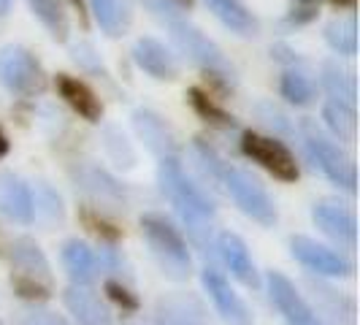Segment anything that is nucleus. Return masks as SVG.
<instances>
[{
  "label": "nucleus",
  "instance_id": "nucleus-16",
  "mask_svg": "<svg viewBox=\"0 0 360 325\" xmlns=\"http://www.w3.org/2000/svg\"><path fill=\"white\" fill-rule=\"evenodd\" d=\"M133 60L136 65L146 71L152 79H160V82H174L179 76V63H176V54L171 52L162 41L158 38H139L136 46H133Z\"/></svg>",
  "mask_w": 360,
  "mask_h": 325
},
{
  "label": "nucleus",
  "instance_id": "nucleus-17",
  "mask_svg": "<svg viewBox=\"0 0 360 325\" xmlns=\"http://www.w3.org/2000/svg\"><path fill=\"white\" fill-rule=\"evenodd\" d=\"M214 250L219 253L222 263L228 266V271L233 274L241 285H247V288H252V290L260 288V276H257V269H255V260L241 236L231 234V231L219 234L217 236Z\"/></svg>",
  "mask_w": 360,
  "mask_h": 325
},
{
  "label": "nucleus",
  "instance_id": "nucleus-31",
  "mask_svg": "<svg viewBox=\"0 0 360 325\" xmlns=\"http://www.w3.org/2000/svg\"><path fill=\"white\" fill-rule=\"evenodd\" d=\"M33 217H38L44 225H54V222H63L65 209H63V198L60 193L49 187L46 181H41L36 187V200H33Z\"/></svg>",
  "mask_w": 360,
  "mask_h": 325
},
{
  "label": "nucleus",
  "instance_id": "nucleus-18",
  "mask_svg": "<svg viewBox=\"0 0 360 325\" xmlns=\"http://www.w3.org/2000/svg\"><path fill=\"white\" fill-rule=\"evenodd\" d=\"M0 215L19 225L33 222V193L11 171H0Z\"/></svg>",
  "mask_w": 360,
  "mask_h": 325
},
{
  "label": "nucleus",
  "instance_id": "nucleus-22",
  "mask_svg": "<svg viewBox=\"0 0 360 325\" xmlns=\"http://www.w3.org/2000/svg\"><path fill=\"white\" fill-rule=\"evenodd\" d=\"M311 293H314V314H323L330 325H352L355 323V304L349 298H344L342 293H336L333 288H328L323 282H314V279H307Z\"/></svg>",
  "mask_w": 360,
  "mask_h": 325
},
{
  "label": "nucleus",
  "instance_id": "nucleus-14",
  "mask_svg": "<svg viewBox=\"0 0 360 325\" xmlns=\"http://www.w3.org/2000/svg\"><path fill=\"white\" fill-rule=\"evenodd\" d=\"M155 325H212L195 293H165L155 304Z\"/></svg>",
  "mask_w": 360,
  "mask_h": 325
},
{
  "label": "nucleus",
  "instance_id": "nucleus-23",
  "mask_svg": "<svg viewBox=\"0 0 360 325\" xmlns=\"http://www.w3.org/2000/svg\"><path fill=\"white\" fill-rule=\"evenodd\" d=\"M203 3H206L209 11H212L225 27H231L233 33L247 36V38L257 36L260 22H257V17H255L241 0H203Z\"/></svg>",
  "mask_w": 360,
  "mask_h": 325
},
{
  "label": "nucleus",
  "instance_id": "nucleus-25",
  "mask_svg": "<svg viewBox=\"0 0 360 325\" xmlns=\"http://www.w3.org/2000/svg\"><path fill=\"white\" fill-rule=\"evenodd\" d=\"M30 11L36 14V19L49 30V36L54 41H68L71 36V19H68V8L65 0H27Z\"/></svg>",
  "mask_w": 360,
  "mask_h": 325
},
{
  "label": "nucleus",
  "instance_id": "nucleus-6",
  "mask_svg": "<svg viewBox=\"0 0 360 325\" xmlns=\"http://www.w3.org/2000/svg\"><path fill=\"white\" fill-rule=\"evenodd\" d=\"M219 184H222L225 193L236 200V206L247 217H252L255 222L271 228V225L279 219V212H276L274 198L266 193V187L255 179L250 171L225 162L222 171H219Z\"/></svg>",
  "mask_w": 360,
  "mask_h": 325
},
{
  "label": "nucleus",
  "instance_id": "nucleus-39",
  "mask_svg": "<svg viewBox=\"0 0 360 325\" xmlns=\"http://www.w3.org/2000/svg\"><path fill=\"white\" fill-rule=\"evenodd\" d=\"M330 3L339 8H355V0H330Z\"/></svg>",
  "mask_w": 360,
  "mask_h": 325
},
{
  "label": "nucleus",
  "instance_id": "nucleus-12",
  "mask_svg": "<svg viewBox=\"0 0 360 325\" xmlns=\"http://www.w3.org/2000/svg\"><path fill=\"white\" fill-rule=\"evenodd\" d=\"M73 181L76 187L92 198L98 206H114V209H122L125 206V187L114 179L111 174H106L103 168L92 165V162H79L73 168Z\"/></svg>",
  "mask_w": 360,
  "mask_h": 325
},
{
  "label": "nucleus",
  "instance_id": "nucleus-2",
  "mask_svg": "<svg viewBox=\"0 0 360 325\" xmlns=\"http://www.w3.org/2000/svg\"><path fill=\"white\" fill-rule=\"evenodd\" d=\"M298 133H301V141H304V149H307V158L311 160V165L320 168L336 187H342L347 193H355L358 190L355 162L333 141V136H328L314 120H301Z\"/></svg>",
  "mask_w": 360,
  "mask_h": 325
},
{
  "label": "nucleus",
  "instance_id": "nucleus-13",
  "mask_svg": "<svg viewBox=\"0 0 360 325\" xmlns=\"http://www.w3.org/2000/svg\"><path fill=\"white\" fill-rule=\"evenodd\" d=\"M203 290L209 293V298L214 301L219 317L228 325H252V312L244 304V298L231 288V282L219 274L217 269H203L200 274Z\"/></svg>",
  "mask_w": 360,
  "mask_h": 325
},
{
  "label": "nucleus",
  "instance_id": "nucleus-3",
  "mask_svg": "<svg viewBox=\"0 0 360 325\" xmlns=\"http://www.w3.org/2000/svg\"><path fill=\"white\" fill-rule=\"evenodd\" d=\"M141 234L149 244L155 263L160 266V271L168 279L184 282L193 274V257L187 250V241L171 225V219H165L162 215H144L141 217Z\"/></svg>",
  "mask_w": 360,
  "mask_h": 325
},
{
  "label": "nucleus",
  "instance_id": "nucleus-11",
  "mask_svg": "<svg viewBox=\"0 0 360 325\" xmlns=\"http://www.w3.org/2000/svg\"><path fill=\"white\" fill-rule=\"evenodd\" d=\"M311 219L336 244H342L347 250H355V244H358V219H355L349 206H344L339 200H317L311 206Z\"/></svg>",
  "mask_w": 360,
  "mask_h": 325
},
{
  "label": "nucleus",
  "instance_id": "nucleus-4",
  "mask_svg": "<svg viewBox=\"0 0 360 325\" xmlns=\"http://www.w3.org/2000/svg\"><path fill=\"white\" fill-rule=\"evenodd\" d=\"M171 30V41L193 65H198L206 76H212L222 87H233L236 84V71L228 63V57L217 46L206 33H200L195 25L184 22V19H171L168 22Z\"/></svg>",
  "mask_w": 360,
  "mask_h": 325
},
{
  "label": "nucleus",
  "instance_id": "nucleus-5",
  "mask_svg": "<svg viewBox=\"0 0 360 325\" xmlns=\"http://www.w3.org/2000/svg\"><path fill=\"white\" fill-rule=\"evenodd\" d=\"M11 285L27 301H46L54 293V276L44 250L33 238L22 236L11 244Z\"/></svg>",
  "mask_w": 360,
  "mask_h": 325
},
{
  "label": "nucleus",
  "instance_id": "nucleus-41",
  "mask_svg": "<svg viewBox=\"0 0 360 325\" xmlns=\"http://www.w3.org/2000/svg\"><path fill=\"white\" fill-rule=\"evenodd\" d=\"M8 8H11V0H0V17L8 14Z\"/></svg>",
  "mask_w": 360,
  "mask_h": 325
},
{
  "label": "nucleus",
  "instance_id": "nucleus-42",
  "mask_svg": "<svg viewBox=\"0 0 360 325\" xmlns=\"http://www.w3.org/2000/svg\"><path fill=\"white\" fill-rule=\"evenodd\" d=\"M0 325H3V323H0Z\"/></svg>",
  "mask_w": 360,
  "mask_h": 325
},
{
  "label": "nucleus",
  "instance_id": "nucleus-9",
  "mask_svg": "<svg viewBox=\"0 0 360 325\" xmlns=\"http://www.w3.org/2000/svg\"><path fill=\"white\" fill-rule=\"evenodd\" d=\"M269 285L271 304L279 309L285 325H323V320L314 314V309L309 307V301L301 295V290L290 282L285 274L271 271L266 276Z\"/></svg>",
  "mask_w": 360,
  "mask_h": 325
},
{
  "label": "nucleus",
  "instance_id": "nucleus-40",
  "mask_svg": "<svg viewBox=\"0 0 360 325\" xmlns=\"http://www.w3.org/2000/svg\"><path fill=\"white\" fill-rule=\"evenodd\" d=\"M6 152H8V139H6V133L0 130V158H3Z\"/></svg>",
  "mask_w": 360,
  "mask_h": 325
},
{
  "label": "nucleus",
  "instance_id": "nucleus-21",
  "mask_svg": "<svg viewBox=\"0 0 360 325\" xmlns=\"http://www.w3.org/2000/svg\"><path fill=\"white\" fill-rule=\"evenodd\" d=\"M63 266L68 271L73 285H87L90 288L92 282L98 279L101 260H98V255L92 253L84 241L71 238V241L63 244Z\"/></svg>",
  "mask_w": 360,
  "mask_h": 325
},
{
  "label": "nucleus",
  "instance_id": "nucleus-8",
  "mask_svg": "<svg viewBox=\"0 0 360 325\" xmlns=\"http://www.w3.org/2000/svg\"><path fill=\"white\" fill-rule=\"evenodd\" d=\"M241 152H244L250 160L257 162V165H263L274 179L295 181L298 177H301L298 162H295V155H292L276 136L271 139V136H260V133L247 130V133L241 136Z\"/></svg>",
  "mask_w": 360,
  "mask_h": 325
},
{
  "label": "nucleus",
  "instance_id": "nucleus-29",
  "mask_svg": "<svg viewBox=\"0 0 360 325\" xmlns=\"http://www.w3.org/2000/svg\"><path fill=\"white\" fill-rule=\"evenodd\" d=\"M187 103L193 106V111L200 120H206L209 125L219 127V130H233L236 120L225 111L222 106H217L214 98H209V92H203L200 87H190L187 90Z\"/></svg>",
  "mask_w": 360,
  "mask_h": 325
},
{
  "label": "nucleus",
  "instance_id": "nucleus-26",
  "mask_svg": "<svg viewBox=\"0 0 360 325\" xmlns=\"http://www.w3.org/2000/svg\"><path fill=\"white\" fill-rule=\"evenodd\" d=\"M323 87L328 92L330 101L344 103V106H352L358 103V84H355V76L349 71L339 68V63H323Z\"/></svg>",
  "mask_w": 360,
  "mask_h": 325
},
{
  "label": "nucleus",
  "instance_id": "nucleus-10",
  "mask_svg": "<svg viewBox=\"0 0 360 325\" xmlns=\"http://www.w3.org/2000/svg\"><path fill=\"white\" fill-rule=\"evenodd\" d=\"M290 253L292 257L307 266L314 274H323V276H352V263L339 255L336 250L325 247L320 241L309 238V236H292L290 238Z\"/></svg>",
  "mask_w": 360,
  "mask_h": 325
},
{
  "label": "nucleus",
  "instance_id": "nucleus-19",
  "mask_svg": "<svg viewBox=\"0 0 360 325\" xmlns=\"http://www.w3.org/2000/svg\"><path fill=\"white\" fill-rule=\"evenodd\" d=\"M54 84H57L60 98H63L82 120H87V122H101V117H103V103H101V98L90 90V84H84L82 79L68 76V73H57Z\"/></svg>",
  "mask_w": 360,
  "mask_h": 325
},
{
  "label": "nucleus",
  "instance_id": "nucleus-32",
  "mask_svg": "<svg viewBox=\"0 0 360 325\" xmlns=\"http://www.w3.org/2000/svg\"><path fill=\"white\" fill-rule=\"evenodd\" d=\"M106 152H108V158L117 162V165L133 168V162H136V152H133V146L127 144L125 136H122L120 130H114V127H108L106 130Z\"/></svg>",
  "mask_w": 360,
  "mask_h": 325
},
{
  "label": "nucleus",
  "instance_id": "nucleus-35",
  "mask_svg": "<svg viewBox=\"0 0 360 325\" xmlns=\"http://www.w3.org/2000/svg\"><path fill=\"white\" fill-rule=\"evenodd\" d=\"M317 17V0H292V8L288 14L290 25H307Z\"/></svg>",
  "mask_w": 360,
  "mask_h": 325
},
{
  "label": "nucleus",
  "instance_id": "nucleus-37",
  "mask_svg": "<svg viewBox=\"0 0 360 325\" xmlns=\"http://www.w3.org/2000/svg\"><path fill=\"white\" fill-rule=\"evenodd\" d=\"M106 293L120 304L122 309H127V312H136L139 309V298L130 293V290L125 288V285H120V282H114V279H108L106 282Z\"/></svg>",
  "mask_w": 360,
  "mask_h": 325
},
{
  "label": "nucleus",
  "instance_id": "nucleus-38",
  "mask_svg": "<svg viewBox=\"0 0 360 325\" xmlns=\"http://www.w3.org/2000/svg\"><path fill=\"white\" fill-rule=\"evenodd\" d=\"M84 222H87V225H90V231L92 234H98V236H106V238H117V231H108V228H111V225H108L106 219H101V217H95L92 215V212H84Z\"/></svg>",
  "mask_w": 360,
  "mask_h": 325
},
{
  "label": "nucleus",
  "instance_id": "nucleus-24",
  "mask_svg": "<svg viewBox=\"0 0 360 325\" xmlns=\"http://www.w3.org/2000/svg\"><path fill=\"white\" fill-rule=\"evenodd\" d=\"M90 11L108 38H120L130 30L133 11L127 0H90Z\"/></svg>",
  "mask_w": 360,
  "mask_h": 325
},
{
  "label": "nucleus",
  "instance_id": "nucleus-7",
  "mask_svg": "<svg viewBox=\"0 0 360 325\" xmlns=\"http://www.w3.org/2000/svg\"><path fill=\"white\" fill-rule=\"evenodd\" d=\"M0 84L19 95H33L44 90L46 73L36 60V54L11 44L0 49Z\"/></svg>",
  "mask_w": 360,
  "mask_h": 325
},
{
  "label": "nucleus",
  "instance_id": "nucleus-28",
  "mask_svg": "<svg viewBox=\"0 0 360 325\" xmlns=\"http://www.w3.org/2000/svg\"><path fill=\"white\" fill-rule=\"evenodd\" d=\"M279 90H282V98H288V103L292 106H309L317 95V87L304 68H288L282 73Z\"/></svg>",
  "mask_w": 360,
  "mask_h": 325
},
{
  "label": "nucleus",
  "instance_id": "nucleus-1",
  "mask_svg": "<svg viewBox=\"0 0 360 325\" xmlns=\"http://www.w3.org/2000/svg\"><path fill=\"white\" fill-rule=\"evenodd\" d=\"M158 184L160 193L179 215L181 225L187 228L190 238L198 244L203 253H209L214 238V203L200 190L190 174L184 171L179 158H160L158 165Z\"/></svg>",
  "mask_w": 360,
  "mask_h": 325
},
{
  "label": "nucleus",
  "instance_id": "nucleus-34",
  "mask_svg": "<svg viewBox=\"0 0 360 325\" xmlns=\"http://www.w3.org/2000/svg\"><path fill=\"white\" fill-rule=\"evenodd\" d=\"M17 325H68V320H65L63 314L52 312V309L30 307V309H22V312H19Z\"/></svg>",
  "mask_w": 360,
  "mask_h": 325
},
{
  "label": "nucleus",
  "instance_id": "nucleus-15",
  "mask_svg": "<svg viewBox=\"0 0 360 325\" xmlns=\"http://www.w3.org/2000/svg\"><path fill=\"white\" fill-rule=\"evenodd\" d=\"M133 127L139 133V139L146 144L149 152H155L158 158H179V144L174 130L165 125V120L158 117L149 108H136L133 111Z\"/></svg>",
  "mask_w": 360,
  "mask_h": 325
},
{
  "label": "nucleus",
  "instance_id": "nucleus-27",
  "mask_svg": "<svg viewBox=\"0 0 360 325\" xmlns=\"http://www.w3.org/2000/svg\"><path fill=\"white\" fill-rule=\"evenodd\" d=\"M323 120L328 130L333 133V139H339L344 144H352L358 136V114L352 106H344L336 101H328L323 108Z\"/></svg>",
  "mask_w": 360,
  "mask_h": 325
},
{
  "label": "nucleus",
  "instance_id": "nucleus-30",
  "mask_svg": "<svg viewBox=\"0 0 360 325\" xmlns=\"http://www.w3.org/2000/svg\"><path fill=\"white\" fill-rule=\"evenodd\" d=\"M325 41H328V46H330L333 52L347 54V57L358 52V25H355V17L349 14V17H344V19L328 22V27H325Z\"/></svg>",
  "mask_w": 360,
  "mask_h": 325
},
{
  "label": "nucleus",
  "instance_id": "nucleus-33",
  "mask_svg": "<svg viewBox=\"0 0 360 325\" xmlns=\"http://www.w3.org/2000/svg\"><path fill=\"white\" fill-rule=\"evenodd\" d=\"M149 11H155L158 17H162L165 22L171 19H181L184 11H190L195 6V0H141Z\"/></svg>",
  "mask_w": 360,
  "mask_h": 325
},
{
  "label": "nucleus",
  "instance_id": "nucleus-20",
  "mask_svg": "<svg viewBox=\"0 0 360 325\" xmlns=\"http://www.w3.org/2000/svg\"><path fill=\"white\" fill-rule=\"evenodd\" d=\"M63 301L79 325H111V312L87 285H71L63 293Z\"/></svg>",
  "mask_w": 360,
  "mask_h": 325
},
{
  "label": "nucleus",
  "instance_id": "nucleus-36",
  "mask_svg": "<svg viewBox=\"0 0 360 325\" xmlns=\"http://www.w3.org/2000/svg\"><path fill=\"white\" fill-rule=\"evenodd\" d=\"M73 60H76L82 68H87V71L106 73L103 71V63L98 60V54H95V49H92L90 44H79V46H73Z\"/></svg>",
  "mask_w": 360,
  "mask_h": 325
}]
</instances>
